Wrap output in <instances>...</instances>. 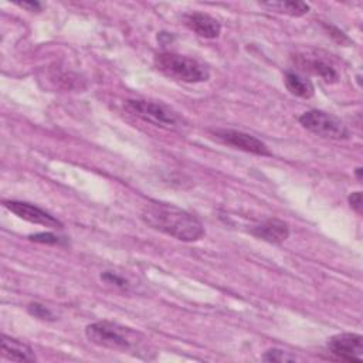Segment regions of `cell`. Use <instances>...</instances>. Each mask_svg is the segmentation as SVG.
Returning a JSON list of instances; mask_svg holds the SVG:
<instances>
[{"label": "cell", "mask_w": 363, "mask_h": 363, "mask_svg": "<svg viewBox=\"0 0 363 363\" xmlns=\"http://www.w3.org/2000/svg\"><path fill=\"white\" fill-rule=\"evenodd\" d=\"M140 218L150 228L180 241L191 242L204 235V227L197 217L172 204L150 201L142 208Z\"/></svg>", "instance_id": "1"}, {"label": "cell", "mask_w": 363, "mask_h": 363, "mask_svg": "<svg viewBox=\"0 0 363 363\" xmlns=\"http://www.w3.org/2000/svg\"><path fill=\"white\" fill-rule=\"evenodd\" d=\"M85 335L88 340L96 346L121 352L133 349L139 342L138 332L108 320L89 323L85 328Z\"/></svg>", "instance_id": "2"}, {"label": "cell", "mask_w": 363, "mask_h": 363, "mask_svg": "<svg viewBox=\"0 0 363 363\" xmlns=\"http://www.w3.org/2000/svg\"><path fill=\"white\" fill-rule=\"evenodd\" d=\"M155 67L169 78L196 84L207 81L208 69L199 61L176 52H160L155 55Z\"/></svg>", "instance_id": "3"}, {"label": "cell", "mask_w": 363, "mask_h": 363, "mask_svg": "<svg viewBox=\"0 0 363 363\" xmlns=\"http://www.w3.org/2000/svg\"><path fill=\"white\" fill-rule=\"evenodd\" d=\"M299 123L309 132L328 139H347L350 132L347 126L335 115L325 111L311 109L299 116Z\"/></svg>", "instance_id": "4"}, {"label": "cell", "mask_w": 363, "mask_h": 363, "mask_svg": "<svg viewBox=\"0 0 363 363\" xmlns=\"http://www.w3.org/2000/svg\"><path fill=\"white\" fill-rule=\"evenodd\" d=\"M126 109L140 119L164 129H177L183 123L182 118L176 112L157 102L129 99L126 101Z\"/></svg>", "instance_id": "5"}, {"label": "cell", "mask_w": 363, "mask_h": 363, "mask_svg": "<svg viewBox=\"0 0 363 363\" xmlns=\"http://www.w3.org/2000/svg\"><path fill=\"white\" fill-rule=\"evenodd\" d=\"M213 135L216 139L223 142L224 145L233 146L235 149L244 150L247 153L258 155V156H271V150L268 146L259 140L258 138L234 129H216L213 130Z\"/></svg>", "instance_id": "6"}, {"label": "cell", "mask_w": 363, "mask_h": 363, "mask_svg": "<svg viewBox=\"0 0 363 363\" xmlns=\"http://www.w3.org/2000/svg\"><path fill=\"white\" fill-rule=\"evenodd\" d=\"M4 207L7 210H10L13 214H16L17 217H20L28 223L40 224V225L50 227V228H62V223L58 218H55L45 210H43L31 203L10 200V201H4Z\"/></svg>", "instance_id": "7"}, {"label": "cell", "mask_w": 363, "mask_h": 363, "mask_svg": "<svg viewBox=\"0 0 363 363\" xmlns=\"http://www.w3.org/2000/svg\"><path fill=\"white\" fill-rule=\"evenodd\" d=\"M328 349L342 360L363 359V337L357 333H339L328 340Z\"/></svg>", "instance_id": "8"}, {"label": "cell", "mask_w": 363, "mask_h": 363, "mask_svg": "<svg viewBox=\"0 0 363 363\" xmlns=\"http://www.w3.org/2000/svg\"><path fill=\"white\" fill-rule=\"evenodd\" d=\"M184 24L197 35L204 38H216L220 35L221 24L214 17L204 13H190L184 16Z\"/></svg>", "instance_id": "9"}, {"label": "cell", "mask_w": 363, "mask_h": 363, "mask_svg": "<svg viewBox=\"0 0 363 363\" xmlns=\"http://www.w3.org/2000/svg\"><path fill=\"white\" fill-rule=\"evenodd\" d=\"M251 234L255 235L257 238L264 240V241H268V242H272V244H279V242H282L288 238L289 227L282 220L269 218V220L255 225L251 230Z\"/></svg>", "instance_id": "10"}, {"label": "cell", "mask_w": 363, "mask_h": 363, "mask_svg": "<svg viewBox=\"0 0 363 363\" xmlns=\"http://www.w3.org/2000/svg\"><path fill=\"white\" fill-rule=\"evenodd\" d=\"M0 347H1V354L9 360H13V362H34L35 360L33 349L18 339L3 335Z\"/></svg>", "instance_id": "11"}, {"label": "cell", "mask_w": 363, "mask_h": 363, "mask_svg": "<svg viewBox=\"0 0 363 363\" xmlns=\"http://www.w3.org/2000/svg\"><path fill=\"white\" fill-rule=\"evenodd\" d=\"M284 81H285V86L288 88V91L296 96L311 98L313 95L312 82L295 72H286Z\"/></svg>", "instance_id": "12"}, {"label": "cell", "mask_w": 363, "mask_h": 363, "mask_svg": "<svg viewBox=\"0 0 363 363\" xmlns=\"http://www.w3.org/2000/svg\"><path fill=\"white\" fill-rule=\"evenodd\" d=\"M259 4L268 10L294 16V17L303 16L305 13L309 11V6L303 1H268V3H259Z\"/></svg>", "instance_id": "13"}, {"label": "cell", "mask_w": 363, "mask_h": 363, "mask_svg": "<svg viewBox=\"0 0 363 363\" xmlns=\"http://www.w3.org/2000/svg\"><path fill=\"white\" fill-rule=\"evenodd\" d=\"M305 67L313 74L323 78L326 82H335L337 79L336 69L322 60H306Z\"/></svg>", "instance_id": "14"}, {"label": "cell", "mask_w": 363, "mask_h": 363, "mask_svg": "<svg viewBox=\"0 0 363 363\" xmlns=\"http://www.w3.org/2000/svg\"><path fill=\"white\" fill-rule=\"evenodd\" d=\"M27 311L31 316L43 319V320H55V315L52 313V311L50 308H47L43 303L38 302H33L27 306Z\"/></svg>", "instance_id": "15"}, {"label": "cell", "mask_w": 363, "mask_h": 363, "mask_svg": "<svg viewBox=\"0 0 363 363\" xmlns=\"http://www.w3.org/2000/svg\"><path fill=\"white\" fill-rule=\"evenodd\" d=\"M262 360L265 362H277V363H284V362H294L296 360V357L294 354H289L285 350L281 349H269L265 352V354L262 356Z\"/></svg>", "instance_id": "16"}, {"label": "cell", "mask_w": 363, "mask_h": 363, "mask_svg": "<svg viewBox=\"0 0 363 363\" xmlns=\"http://www.w3.org/2000/svg\"><path fill=\"white\" fill-rule=\"evenodd\" d=\"M28 238L31 241L41 242V244H52V245L67 244V240L64 237H58V235H55L52 233H37V234H31Z\"/></svg>", "instance_id": "17"}, {"label": "cell", "mask_w": 363, "mask_h": 363, "mask_svg": "<svg viewBox=\"0 0 363 363\" xmlns=\"http://www.w3.org/2000/svg\"><path fill=\"white\" fill-rule=\"evenodd\" d=\"M101 279L105 281L106 284H111L119 289H128L129 288V282L126 278H123L122 275H118L112 271H105L101 274Z\"/></svg>", "instance_id": "18"}, {"label": "cell", "mask_w": 363, "mask_h": 363, "mask_svg": "<svg viewBox=\"0 0 363 363\" xmlns=\"http://www.w3.org/2000/svg\"><path fill=\"white\" fill-rule=\"evenodd\" d=\"M349 204L350 207L357 213V214H362V208H363V204H362V193L360 191H354L349 196Z\"/></svg>", "instance_id": "19"}, {"label": "cell", "mask_w": 363, "mask_h": 363, "mask_svg": "<svg viewBox=\"0 0 363 363\" xmlns=\"http://www.w3.org/2000/svg\"><path fill=\"white\" fill-rule=\"evenodd\" d=\"M20 7H24V9H28L31 11H40L41 10V4L37 3V1H23V3H18Z\"/></svg>", "instance_id": "20"}, {"label": "cell", "mask_w": 363, "mask_h": 363, "mask_svg": "<svg viewBox=\"0 0 363 363\" xmlns=\"http://www.w3.org/2000/svg\"><path fill=\"white\" fill-rule=\"evenodd\" d=\"M362 172H363V169H362V167H357V169H356V172H354V173H356V177H357L359 180H362Z\"/></svg>", "instance_id": "21"}]
</instances>
